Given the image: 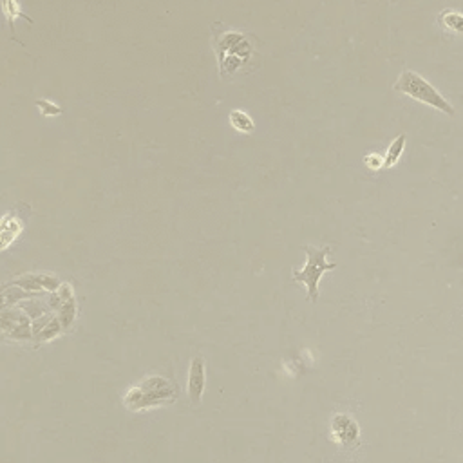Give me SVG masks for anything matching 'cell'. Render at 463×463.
Instances as JSON below:
<instances>
[{"label":"cell","instance_id":"8992f818","mask_svg":"<svg viewBox=\"0 0 463 463\" xmlns=\"http://www.w3.org/2000/svg\"><path fill=\"white\" fill-rule=\"evenodd\" d=\"M333 433H335L338 442L350 443L353 442V440H357L358 431L351 418L344 417V414H337V417L333 418Z\"/></svg>","mask_w":463,"mask_h":463},{"label":"cell","instance_id":"7a4b0ae2","mask_svg":"<svg viewBox=\"0 0 463 463\" xmlns=\"http://www.w3.org/2000/svg\"><path fill=\"white\" fill-rule=\"evenodd\" d=\"M395 91L407 94V96L414 98V100L421 101V103H426V106L442 110L447 116H455L456 114L455 107H452L426 78H421V76L414 71L402 72L400 78H398L395 84Z\"/></svg>","mask_w":463,"mask_h":463},{"label":"cell","instance_id":"30bf717a","mask_svg":"<svg viewBox=\"0 0 463 463\" xmlns=\"http://www.w3.org/2000/svg\"><path fill=\"white\" fill-rule=\"evenodd\" d=\"M2 8H4V15H6V18H8L9 27H11V30H13V24H15V18L17 17H22L24 20L30 22V24L33 22L30 17H25L24 13H22V9H20V6H18L17 0H4Z\"/></svg>","mask_w":463,"mask_h":463},{"label":"cell","instance_id":"ba28073f","mask_svg":"<svg viewBox=\"0 0 463 463\" xmlns=\"http://www.w3.org/2000/svg\"><path fill=\"white\" fill-rule=\"evenodd\" d=\"M230 123H231V127L239 132H253V129H255V123H253V120L250 118L248 114L244 113V110H239V109L231 110L230 113Z\"/></svg>","mask_w":463,"mask_h":463},{"label":"cell","instance_id":"6da1fadb","mask_svg":"<svg viewBox=\"0 0 463 463\" xmlns=\"http://www.w3.org/2000/svg\"><path fill=\"white\" fill-rule=\"evenodd\" d=\"M176 396V383L163 379V376H148V379L136 383L134 388L129 389V393L123 398V404L131 411H138V409H148L154 407V405L165 404V402H170Z\"/></svg>","mask_w":463,"mask_h":463},{"label":"cell","instance_id":"5b68a950","mask_svg":"<svg viewBox=\"0 0 463 463\" xmlns=\"http://www.w3.org/2000/svg\"><path fill=\"white\" fill-rule=\"evenodd\" d=\"M205 391V362L203 358H194L189 373V395L192 404L198 405Z\"/></svg>","mask_w":463,"mask_h":463},{"label":"cell","instance_id":"9c48e42d","mask_svg":"<svg viewBox=\"0 0 463 463\" xmlns=\"http://www.w3.org/2000/svg\"><path fill=\"white\" fill-rule=\"evenodd\" d=\"M20 230H22L20 221H18L17 217L11 220V215H6L4 223H2V243H4V248H8V244L18 236V231Z\"/></svg>","mask_w":463,"mask_h":463},{"label":"cell","instance_id":"8fae6325","mask_svg":"<svg viewBox=\"0 0 463 463\" xmlns=\"http://www.w3.org/2000/svg\"><path fill=\"white\" fill-rule=\"evenodd\" d=\"M442 22H443V25H445L447 30L459 31V33H463V15H462V13L445 11L442 15Z\"/></svg>","mask_w":463,"mask_h":463},{"label":"cell","instance_id":"52a82bcc","mask_svg":"<svg viewBox=\"0 0 463 463\" xmlns=\"http://www.w3.org/2000/svg\"><path fill=\"white\" fill-rule=\"evenodd\" d=\"M405 139H407V136L405 134H400L398 138L393 139V144L389 145L388 148V154L383 158V169H389V167L396 165V161L400 160L402 152H404L405 148Z\"/></svg>","mask_w":463,"mask_h":463},{"label":"cell","instance_id":"3957f363","mask_svg":"<svg viewBox=\"0 0 463 463\" xmlns=\"http://www.w3.org/2000/svg\"><path fill=\"white\" fill-rule=\"evenodd\" d=\"M304 250H306L307 253V261L303 269H295L293 279L295 281L303 282L304 286L307 288V295H310L312 303H317V300H319L320 277H322V274L328 272V269L337 268V265H335V262H328V253H329L328 246H324V248L304 246Z\"/></svg>","mask_w":463,"mask_h":463},{"label":"cell","instance_id":"4fadbf2b","mask_svg":"<svg viewBox=\"0 0 463 463\" xmlns=\"http://www.w3.org/2000/svg\"><path fill=\"white\" fill-rule=\"evenodd\" d=\"M364 161H366V165L371 170H379L383 167V158L379 156V154H367Z\"/></svg>","mask_w":463,"mask_h":463},{"label":"cell","instance_id":"277c9868","mask_svg":"<svg viewBox=\"0 0 463 463\" xmlns=\"http://www.w3.org/2000/svg\"><path fill=\"white\" fill-rule=\"evenodd\" d=\"M252 53V46L246 42V38L241 33H227L220 40V62L223 75L234 72L243 65L244 60H248Z\"/></svg>","mask_w":463,"mask_h":463},{"label":"cell","instance_id":"7c38bea8","mask_svg":"<svg viewBox=\"0 0 463 463\" xmlns=\"http://www.w3.org/2000/svg\"><path fill=\"white\" fill-rule=\"evenodd\" d=\"M37 106L38 109H40V113H42L44 116H47V118H53V116L62 113V107L55 106V103L49 100H37Z\"/></svg>","mask_w":463,"mask_h":463}]
</instances>
